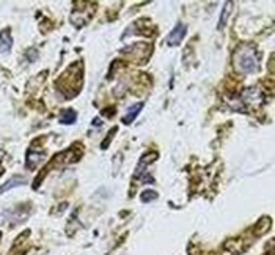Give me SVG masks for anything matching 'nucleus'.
<instances>
[{
  "mask_svg": "<svg viewBox=\"0 0 275 255\" xmlns=\"http://www.w3.org/2000/svg\"><path fill=\"white\" fill-rule=\"evenodd\" d=\"M25 183H27V180H25L24 176H21V175H14V176L10 178V180H8L3 186H0V195H2L3 192H6V191L13 189V188H18V186H24Z\"/></svg>",
  "mask_w": 275,
  "mask_h": 255,
  "instance_id": "39448f33",
  "label": "nucleus"
},
{
  "mask_svg": "<svg viewBox=\"0 0 275 255\" xmlns=\"http://www.w3.org/2000/svg\"><path fill=\"white\" fill-rule=\"evenodd\" d=\"M231 6H233V3H231V2L225 3V6H223V11H222V16H220V22H219V30L223 27V25H225V21L228 19L227 16H228V13L231 10Z\"/></svg>",
  "mask_w": 275,
  "mask_h": 255,
  "instance_id": "6e6552de",
  "label": "nucleus"
},
{
  "mask_svg": "<svg viewBox=\"0 0 275 255\" xmlns=\"http://www.w3.org/2000/svg\"><path fill=\"white\" fill-rule=\"evenodd\" d=\"M156 159H157V153H148V155H145V156L140 159L139 166H137V170H135V173H134V178L143 175V172L147 170V167L153 163V161H156Z\"/></svg>",
  "mask_w": 275,
  "mask_h": 255,
  "instance_id": "20e7f679",
  "label": "nucleus"
},
{
  "mask_svg": "<svg viewBox=\"0 0 275 255\" xmlns=\"http://www.w3.org/2000/svg\"><path fill=\"white\" fill-rule=\"evenodd\" d=\"M2 159H3V151L0 150V161H2Z\"/></svg>",
  "mask_w": 275,
  "mask_h": 255,
  "instance_id": "9d476101",
  "label": "nucleus"
},
{
  "mask_svg": "<svg viewBox=\"0 0 275 255\" xmlns=\"http://www.w3.org/2000/svg\"><path fill=\"white\" fill-rule=\"evenodd\" d=\"M13 47V35L10 29H3L0 32V54H10V50Z\"/></svg>",
  "mask_w": 275,
  "mask_h": 255,
  "instance_id": "7ed1b4c3",
  "label": "nucleus"
},
{
  "mask_svg": "<svg viewBox=\"0 0 275 255\" xmlns=\"http://www.w3.org/2000/svg\"><path fill=\"white\" fill-rule=\"evenodd\" d=\"M143 109V103H139V104H134V106H131L127 109V112H126V115H124V118H123V123L124 125H131L135 118H137V115L140 114V110Z\"/></svg>",
  "mask_w": 275,
  "mask_h": 255,
  "instance_id": "423d86ee",
  "label": "nucleus"
},
{
  "mask_svg": "<svg viewBox=\"0 0 275 255\" xmlns=\"http://www.w3.org/2000/svg\"><path fill=\"white\" fill-rule=\"evenodd\" d=\"M156 199H157V194L154 192V191H145V192H142V195H140V200H142L143 203H148V202L156 200Z\"/></svg>",
  "mask_w": 275,
  "mask_h": 255,
  "instance_id": "1a4fd4ad",
  "label": "nucleus"
},
{
  "mask_svg": "<svg viewBox=\"0 0 275 255\" xmlns=\"http://www.w3.org/2000/svg\"><path fill=\"white\" fill-rule=\"evenodd\" d=\"M235 65L244 74L256 73L260 66V57L256 54V49L253 46H242L235 55Z\"/></svg>",
  "mask_w": 275,
  "mask_h": 255,
  "instance_id": "f257e3e1",
  "label": "nucleus"
},
{
  "mask_svg": "<svg viewBox=\"0 0 275 255\" xmlns=\"http://www.w3.org/2000/svg\"><path fill=\"white\" fill-rule=\"evenodd\" d=\"M76 120H77V112L74 109H66L62 112V115H60V122L63 125H73L76 123Z\"/></svg>",
  "mask_w": 275,
  "mask_h": 255,
  "instance_id": "0eeeda50",
  "label": "nucleus"
},
{
  "mask_svg": "<svg viewBox=\"0 0 275 255\" xmlns=\"http://www.w3.org/2000/svg\"><path fill=\"white\" fill-rule=\"evenodd\" d=\"M186 33H187L186 24H183V22H176L175 29L171 30V32H170V35L167 37V44H168V46H178V44H181V41L184 40Z\"/></svg>",
  "mask_w": 275,
  "mask_h": 255,
  "instance_id": "f03ea898",
  "label": "nucleus"
}]
</instances>
